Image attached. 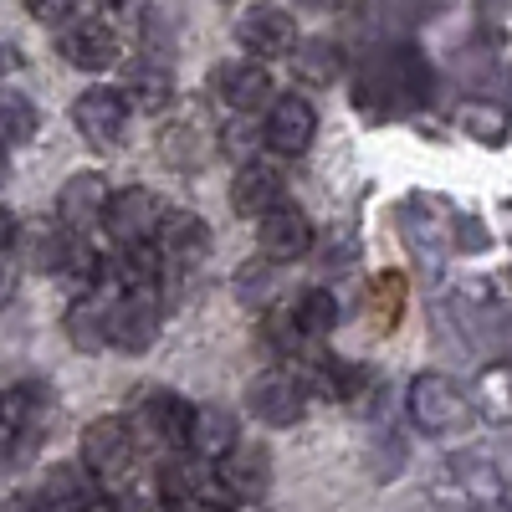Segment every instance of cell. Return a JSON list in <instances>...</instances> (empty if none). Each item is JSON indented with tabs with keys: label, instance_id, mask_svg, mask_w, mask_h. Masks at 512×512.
Here are the masks:
<instances>
[{
	"label": "cell",
	"instance_id": "1",
	"mask_svg": "<svg viewBox=\"0 0 512 512\" xmlns=\"http://www.w3.org/2000/svg\"><path fill=\"white\" fill-rule=\"evenodd\" d=\"M431 98V62L415 47H379L354 72V103L369 118H400Z\"/></svg>",
	"mask_w": 512,
	"mask_h": 512
},
{
	"label": "cell",
	"instance_id": "2",
	"mask_svg": "<svg viewBox=\"0 0 512 512\" xmlns=\"http://www.w3.org/2000/svg\"><path fill=\"white\" fill-rule=\"evenodd\" d=\"M405 410L415 420V431L456 436V431H466V420H472V390H461V384L451 374H441V369H425V374L410 379Z\"/></svg>",
	"mask_w": 512,
	"mask_h": 512
},
{
	"label": "cell",
	"instance_id": "3",
	"mask_svg": "<svg viewBox=\"0 0 512 512\" xmlns=\"http://www.w3.org/2000/svg\"><path fill=\"white\" fill-rule=\"evenodd\" d=\"M190 415H195V405L175 390H139L134 410H128V425H134L139 446L169 456V451L190 446Z\"/></svg>",
	"mask_w": 512,
	"mask_h": 512
},
{
	"label": "cell",
	"instance_id": "4",
	"mask_svg": "<svg viewBox=\"0 0 512 512\" xmlns=\"http://www.w3.org/2000/svg\"><path fill=\"white\" fill-rule=\"evenodd\" d=\"M164 328V292L159 287H123L108 308V344L118 354H149Z\"/></svg>",
	"mask_w": 512,
	"mask_h": 512
},
{
	"label": "cell",
	"instance_id": "5",
	"mask_svg": "<svg viewBox=\"0 0 512 512\" xmlns=\"http://www.w3.org/2000/svg\"><path fill=\"white\" fill-rule=\"evenodd\" d=\"M77 456H82V466H88L98 482H123L128 472H134L139 436H134V425H128L123 415H98V420L82 425Z\"/></svg>",
	"mask_w": 512,
	"mask_h": 512
},
{
	"label": "cell",
	"instance_id": "6",
	"mask_svg": "<svg viewBox=\"0 0 512 512\" xmlns=\"http://www.w3.org/2000/svg\"><path fill=\"white\" fill-rule=\"evenodd\" d=\"M308 395H313V384L297 369H267L246 384V410L262 425H272V431H287V425L308 415Z\"/></svg>",
	"mask_w": 512,
	"mask_h": 512
},
{
	"label": "cell",
	"instance_id": "7",
	"mask_svg": "<svg viewBox=\"0 0 512 512\" xmlns=\"http://www.w3.org/2000/svg\"><path fill=\"white\" fill-rule=\"evenodd\" d=\"M57 57L77 72H108L123 57V41L103 16H72L57 26Z\"/></svg>",
	"mask_w": 512,
	"mask_h": 512
},
{
	"label": "cell",
	"instance_id": "8",
	"mask_svg": "<svg viewBox=\"0 0 512 512\" xmlns=\"http://www.w3.org/2000/svg\"><path fill=\"white\" fill-rule=\"evenodd\" d=\"M318 139V108L303 93H277L272 108L262 113V144L277 159H303Z\"/></svg>",
	"mask_w": 512,
	"mask_h": 512
},
{
	"label": "cell",
	"instance_id": "9",
	"mask_svg": "<svg viewBox=\"0 0 512 512\" xmlns=\"http://www.w3.org/2000/svg\"><path fill=\"white\" fill-rule=\"evenodd\" d=\"M164 216H169V205H164L149 185H123V190H113V200H108L103 231L113 236V246H144V241L159 236Z\"/></svg>",
	"mask_w": 512,
	"mask_h": 512
},
{
	"label": "cell",
	"instance_id": "10",
	"mask_svg": "<svg viewBox=\"0 0 512 512\" xmlns=\"http://www.w3.org/2000/svg\"><path fill=\"white\" fill-rule=\"evenodd\" d=\"M72 128L82 134V144H93L98 154L118 149L128 134V98L123 88H88L72 98Z\"/></svg>",
	"mask_w": 512,
	"mask_h": 512
},
{
	"label": "cell",
	"instance_id": "11",
	"mask_svg": "<svg viewBox=\"0 0 512 512\" xmlns=\"http://www.w3.org/2000/svg\"><path fill=\"white\" fill-rule=\"evenodd\" d=\"M210 93L221 98V108L231 113H267L277 88H272V72L262 67V57H241V62H216V72H210Z\"/></svg>",
	"mask_w": 512,
	"mask_h": 512
},
{
	"label": "cell",
	"instance_id": "12",
	"mask_svg": "<svg viewBox=\"0 0 512 512\" xmlns=\"http://www.w3.org/2000/svg\"><path fill=\"white\" fill-rule=\"evenodd\" d=\"M292 41H297V21L287 6H277V0H256V6H246L236 16V47L246 57H287L292 52Z\"/></svg>",
	"mask_w": 512,
	"mask_h": 512
},
{
	"label": "cell",
	"instance_id": "13",
	"mask_svg": "<svg viewBox=\"0 0 512 512\" xmlns=\"http://www.w3.org/2000/svg\"><path fill=\"white\" fill-rule=\"evenodd\" d=\"M221 149V128H210L200 113H175L164 128H159V159L169 169H180V175H195L216 159Z\"/></svg>",
	"mask_w": 512,
	"mask_h": 512
},
{
	"label": "cell",
	"instance_id": "14",
	"mask_svg": "<svg viewBox=\"0 0 512 512\" xmlns=\"http://www.w3.org/2000/svg\"><path fill=\"white\" fill-rule=\"evenodd\" d=\"M154 246H159L164 277H190V272H200V262L210 256V226L195 216V210H169L159 236H154Z\"/></svg>",
	"mask_w": 512,
	"mask_h": 512
},
{
	"label": "cell",
	"instance_id": "15",
	"mask_svg": "<svg viewBox=\"0 0 512 512\" xmlns=\"http://www.w3.org/2000/svg\"><path fill=\"white\" fill-rule=\"evenodd\" d=\"M456 216L441 205V200H431V195H410L405 205H400V231H405V246L420 256L425 267H436L441 256L456 246V236L446 231Z\"/></svg>",
	"mask_w": 512,
	"mask_h": 512
},
{
	"label": "cell",
	"instance_id": "16",
	"mask_svg": "<svg viewBox=\"0 0 512 512\" xmlns=\"http://www.w3.org/2000/svg\"><path fill=\"white\" fill-rule=\"evenodd\" d=\"M108 200H113V185L98 169H77V175H67V185L57 190V221L72 236H93L108 216Z\"/></svg>",
	"mask_w": 512,
	"mask_h": 512
},
{
	"label": "cell",
	"instance_id": "17",
	"mask_svg": "<svg viewBox=\"0 0 512 512\" xmlns=\"http://www.w3.org/2000/svg\"><path fill=\"white\" fill-rule=\"evenodd\" d=\"M313 241H318V231L308 221V210L292 205V200H282L277 210H267V216L256 221V246H262V256H272L277 267L297 262V256H308Z\"/></svg>",
	"mask_w": 512,
	"mask_h": 512
},
{
	"label": "cell",
	"instance_id": "18",
	"mask_svg": "<svg viewBox=\"0 0 512 512\" xmlns=\"http://www.w3.org/2000/svg\"><path fill=\"white\" fill-rule=\"evenodd\" d=\"M72 246L77 236L52 216V221H26L16 231V262L21 272H41V277H62L67 262H72Z\"/></svg>",
	"mask_w": 512,
	"mask_h": 512
},
{
	"label": "cell",
	"instance_id": "19",
	"mask_svg": "<svg viewBox=\"0 0 512 512\" xmlns=\"http://www.w3.org/2000/svg\"><path fill=\"white\" fill-rule=\"evenodd\" d=\"M98 477L82 466V456L77 461H57V466H47L41 472V482H36V507H52V512H82V507H98L103 497H98Z\"/></svg>",
	"mask_w": 512,
	"mask_h": 512
},
{
	"label": "cell",
	"instance_id": "20",
	"mask_svg": "<svg viewBox=\"0 0 512 512\" xmlns=\"http://www.w3.org/2000/svg\"><path fill=\"white\" fill-rule=\"evenodd\" d=\"M216 477H221V487H226L231 502H262L267 487H272V451L267 446H251V441H236L216 461Z\"/></svg>",
	"mask_w": 512,
	"mask_h": 512
},
{
	"label": "cell",
	"instance_id": "21",
	"mask_svg": "<svg viewBox=\"0 0 512 512\" xmlns=\"http://www.w3.org/2000/svg\"><path fill=\"white\" fill-rule=\"evenodd\" d=\"M123 98L128 108H139V113H164V108H175V72H169V62L159 52H144L123 67Z\"/></svg>",
	"mask_w": 512,
	"mask_h": 512
},
{
	"label": "cell",
	"instance_id": "22",
	"mask_svg": "<svg viewBox=\"0 0 512 512\" xmlns=\"http://www.w3.org/2000/svg\"><path fill=\"white\" fill-rule=\"evenodd\" d=\"M287 200V180L277 175L272 164H256V159H246L236 175H231V210L241 221H262L267 210H277Z\"/></svg>",
	"mask_w": 512,
	"mask_h": 512
},
{
	"label": "cell",
	"instance_id": "23",
	"mask_svg": "<svg viewBox=\"0 0 512 512\" xmlns=\"http://www.w3.org/2000/svg\"><path fill=\"white\" fill-rule=\"evenodd\" d=\"M108 308H113V297H103L98 287L93 292H77L67 313H62V333H67V344L77 354H103L113 349L108 344Z\"/></svg>",
	"mask_w": 512,
	"mask_h": 512
},
{
	"label": "cell",
	"instance_id": "24",
	"mask_svg": "<svg viewBox=\"0 0 512 512\" xmlns=\"http://www.w3.org/2000/svg\"><path fill=\"white\" fill-rule=\"evenodd\" d=\"M451 123H456L472 144H482V149H502L507 134H512V108H507L502 98L472 93V98H461V103H456Z\"/></svg>",
	"mask_w": 512,
	"mask_h": 512
},
{
	"label": "cell",
	"instance_id": "25",
	"mask_svg": "<svg viewBox=\"0 0 512 512\" xmlns=\"http://www.w3.org/2000/svg\"><path fill=\"white\" fill-rule=\"evenodd\" d=\"M287 57H292V77L303 82V88H333L349 67L344 47H338L333 36H297Z\"/></svg>",
	"mask_w": 512,
	"mask_h": 512
},
{
	"label": "cell",
	"instance_id": "26",
	"mask_svg": "<svg viewBox=\"0 0 512 512\" xmlns=\"http://www.w3.org/2000/svg\"><path fill=\"white\" fill-rule=\"evenodd\" d=\"M451 477H456V487H461V502L487 507V512L512 507V482L497 472L492 461H482V456H461V461L451 466Z\"/></svg>",
	"mask_w": 512,
	"mask_h": 512
},
{
	"label": "cell",
	"instance_id": "27",
	"mask_svg": "<svg viewBox=\"0 0 512 512\" xmlns=\"http://www.w3.org/2000/svg\"><path fill=\"white\" fill-rule=\"evenodd\" d=\"M236 441H241V431H236V415L226 405H195V415H190V451L195 456L221 461Z\"/></svg>",
	"mask_w": 512,
	"mask_h": 512
},
{
	"label": "cell",
	"instance_id": "28",
	"mask_svg": "<svg viewBox=\"0 0 512 512\" xmlns=\"http://www.w3.org/2000/svg\"><path fill=\"white\" fill-rule=\"evenodd\" d=\"M472 405L492 425H512V359H497L472 379Z\"/></svg>",
	"mask_w": 512,
	"mask_h": 512
},
{
	"label": "cell",
	"instance_id": "29",
	"mask_svg": "<svg viewBox=\"0 0 512 512\" xmlns=\"http://www.w3.org/2000/svg\"><path fill=\"white\" fill-rule=\"evenodd\" d=\"M287 308H292V318H297V328H303L308 344H323V338L338 328V297H333L328 287H308V292H297Z\"/></svg>",
	"mask_w": 512,
	"mask_h": 512
},
{
	"label": "cell",
	"instance_id": "30",
	"mask_svg": "<svg viewBox=\"0 0 512 512\" xmlns=\"http://www.w3.org/2000/svg\"><path fill=\"white\" fill-rule=\"evenodd\" d=\"M41 128V113L36 103L21 93V88H0V149H16V144H31Z\"/></svg>",
	"mask_w": 512,
	"mask_h": 512
},
{
	"label": "cell",
	"instance_id": "31",
	"mask_svg": "<svg viewBox=\"0 0 512 512\" xmlns=\"http://www.w3.org/2000/svg\"><path fill=\"white\" fill-rule=\"evenodd\" d=\"M405 303H410V287H405V277L400 272H379L374 282H369V323L379 328V333H390L400 318H405Z\"/></svg>",
	"mask_w": 512,
	"mask_h": 512
},
{
	"label": "cell",
	"instance_id": "32",
	"mask_svg": "<svg viewBox=\"0 0 512 512\" xmlns=\"http://www.w3.org/2000/svg\"><path fill=\"white\" fill-rule=\"evenodd\" d=\"M277 292V262L272 256H251V262L236 272V297L246 308H267Z\"/></svg>",
	"mask_w": 512,
	"mask_h": 512
},
{
	"label": "cell",
	"instance_id": "33",
	"mask_svg": "<svg viewBox=\"0 0 512 512\" xmlns=\"http://www.w3.org/2000/svg\"><path fill=\"white\" fill-rule=\"evenodd\" d=\"M21 6H26V16H31V21H41V26H62V21H72V16H77L82 0H21Z\"/></svg>",
	"mask_w": 512,
	"mask_h": 512
},
{
	"label": "cell",
	"instance_id": "34",
	"mask_svg": "<svg viewBox=\"0 0 512 512\" xmlns=\"http://www.w3.org/2000/svg\"><path fill=\"white\" fill-rule=\"evenodd\" d=\"M16 282H21V267H16V262H6V256H0V308H6L11 297H16Z\"/></svg>",
	"mask_w": 512,
	"mask_h": 512
},
{
	"label": "cell",
	"instance_id": "35",
	"mask_svg": "<svg viewBox=\"0 0 512 512\" xmlns=\"http://www.w3.org/2000/svg\"><path fill=\"white\" fill-rule=\"evenodd\" d=\"M16 231H21V221L11 216V210H6V205H0V256H6V251L16 246Z\"/></svg>",
	"mask_w": 512,
	"mask_h": 512
},
{
	"label": "cell",
	"instance_id": "36",
	"mask_svg": "<svg viewBox=\"0 0 512 512\" xmlns=\"http://www.w3.org/2000/svg\"><path fill=\"white\" fill-rule=\"evenodd\" d=\"M297 6H303V11H313V16H333L338 6H344V0H297Z\"/></svg>",
	"mask_w": 512,
	"mask_h": 512
},
{
	"label": "cell",
	"instance_id": "37",
	"mask_svg": "<svg viewBox=\"0 0 512 512\" xmlns=\"http://www.w3.org/2000/svg\"><path fill=\"white\" fill-rule=\"evenodd\" d=\"M11 67H16V52L6 47V41H0V72H11Z\"/></svg>",
	"mask_w": 512,
	"mask_h": 512
},
{
	"label": "cell",
	"instance_id": "38",
	"mask_svg": "<svg viewBox=\"0 0 512 512\" xmlns=\"http://www.w3.org/2000/svg\"><path fill=\"white\" fill-rule=\"evenodd\" d=\"M82 6H93V11H108V6H118V0H82Z\"/></svg>",
	"mask_w": 512,
	"mask_h": 512
},
{
	"label": "cell",
	"instance_id": "39",
	"mask_svg": "<svg viewBox=\"0 0 512 512\" xmlns=\"http://www.w3.org/2000/svg\"><path fill=\"white\" fill-rule=\"evenodd\" d=\"M0 180H6V154H0Z\"/></svg>",
	"mask_w": 512,
	"mask_h": 512
}]
</instances>
